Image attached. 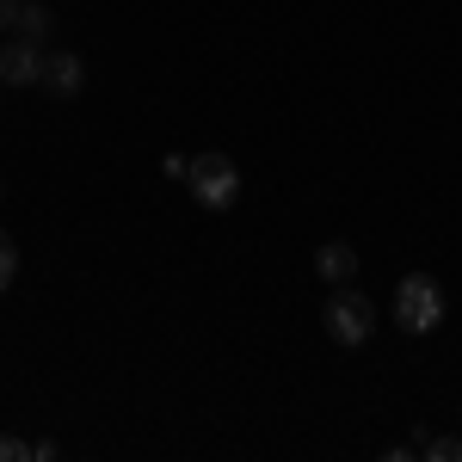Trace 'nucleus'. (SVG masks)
Returning <instances> with one entry per match:
<instances>
[{
	"mask_svg": "<svg viewBox=\"0 0 462 462\" xmlns=\"http://www.w3.org/2000/svg\"><path fill=\"white\" fill-rule=\"evenodd\" d=\"M394 327L401 333H438L444 327V290L426 272H407L394 284Z\"/></svg>",
	"mask_w": 462,
	"mask_h": 462,
	"instance_id": "1",
	"label": "nucleus"
},
{
	"mask_svg": "<svg viewBox=\"0 0 462 462\" xmlns=\"http://www.w3.org/2000/svg\"><path fill=\"white\" fill-rule=\"evenodd\" d=\"M320 327H327L333 346H364V339L376 333V302H370L364 290L339 284L333 296H327V309H320Z\"/></svg>",
	"mask_w": 462,
	"mask_h": 462,
	"instance_id": "2",
	"label": "nucleus"
},
{
	"mask_svg": "<svg viewBox=\"0 0 462 462\" xmlns=\"http://www.w3.org/2000/svg\"><path fill=\"white\" fill-rule=\"evenodd\" d=\"M185 185H191V198H198L204 210H228V204L241 198V167H235L228 154H198L191 173H185Z\"/></svg>",
	"mask_w": 462,
	"mask_h": 462,
	"instance_id": "3",
	"label": "nucleus"
},
{
	"mask_svg": "<svg viewBox=\"0 0 462 462\" xmlns=\"http://www.w3.org/2000/svg\"><path fill=\"white\" fill-rule=\"evenodd\" d=\"M0 80L6 87H43V50H37L32 37H13L0 50Z\"/></svg>",
	"mask_w": 462,
	"mask_h": 462,
	"instance_id": "4",
	"label": "nucleus"
},
{
	"mask_svg": "<svg viewBox=\"0 0 462 462\" xmlns=\"http://www.w3.org/2000/svg\"><path fill=\"white\" fill-rule=\"evenodd\" d=\"M80 87H87V62H80L74 50H50V56H43V93H50V99H74Z\"/></svg>",
	"mask_w": 462,
	"mask_h": 462,
	"instance_id": "5",
	"label": "nucleus"
},
{
	"mask_svg": "<svg viewBox=\"0 0 462 462\" xmlns=\"http://www.w3.org/2000/svg\"><path fill=\"white\" fill-rule=\"evenodd\" d=\"M315 272H320L333 290L352 284V278H357V247H346V241H327V247L315 253Z\"/></svg>",
	"mask_w": 462,
	"mask_h": 462,
	"instance_id": "6",
	"label": "nucleus"
},
{
	"mask_svg": "<svg viewBox=\"0 0 462 462\" xmlns=\"http://www.w3.org/2000/svg\"><path fill=\"white\" fill-rule=\"evenodd\" d=\"M50 32H56V13H50L43 0H19V19H13V37H32V43H43Z\"/></svg>",
	"mask_w": 462,
	"mask_h": 462,
	"instance_id": "7",
	"label": "nucleus"
},
{
	"mask_svg": "<svg viewBox=\"0 0 462 462\" xmlns=\"http://www.w3.org/2000/svg\"><path fill=\"white\" fill-rule=\"evenodd\" d=\"M431 462H462V431H444V438H426Z\"/></svg>",
	"mask_w": 462,
	"mask_h": 462,
	"instance_id": "8",
	"label": "nucleus"
},
{
	"mask_svg": "<svg viewBox=\"0 0 462 462\" xmlns=\"http://www.w3.org/2000/svg\"><path fill=\"white\" fill-rule=\"evenodd\" d=\"M13 278H19V253H13V241H6V228H0V296L13 290Z\"/></svg>",
	"mask_w": 462,
	"mask_h": 462,
	"instance_id": "9",
	"label": "nucleus"
},
{
	"mask_svg": "<svg viewBox=\"0 0 462 462\" xmlns=\"http://www.w3.org/2000/svg\"><path fill=\"white\" fill-rule=\"evenodd\" d=\"M0 462H32V444L13 438V431H0Z\"/></svg>",
	"mask_w": 462,
	"mask_h": 462,
	"instance_id": "10",
	"label": "nucleus"
},
{
	"mask_svg": "<svg viewBox=\"0 0 462 462\" xmlns=\"http://www.w3.org/2000/svg\"><path fill=\"white\" fill-rule=\"evenodd\" d=\"M161 167H167V179H185V173H191V161H185V154H167Z\"/></svg>",
	"mask_w": 462,
	"mask_h": 462,
	"instance_id": "11",
	"label": "nucleus"
},
{
	"mask_svg": "<svg viewBox=\"0 0 462 462\" xmlns=\"http://www.w3.org/2000/svg\"><path fill=\"white\" fill-rule=\"evenodd\" d=\"M13 19H19V0H0V32H13Z\"/></svg>",
	"mask_w": 462,
	"mask_h": 462,
	"instance_id": "12",
	"label": "nucleus"
}]
</instances>
